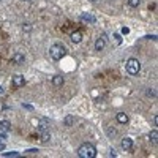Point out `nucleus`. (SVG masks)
<instances>
[{
    "instance_id": "obj_22",
    "label": "nucleus",
    "mask_w": 158,
    "mask_h": 158,
    "mask_svg": "<svg viewBox=\"0 0 158 158\" xmlns=\"http://www.w3.org/2000/svg\"><path fill=\"white\" fill-rule=\"evenodd\" d=\"M0 94H3V89L2 87H0Z\"/></svg>"
},
{
    "instance_id": "obj_19",
    "label": "nucleus",
    "mask_w": 158,
    "mask_h": 158,
    "mask_svg": "<svg viewBox=\"0 0 158 158\" xmlns=\"http://www.w3.org/2000/svg\"><path fill=\"white\" fill-rule=\"evenodd\" d=\"M122 33L128 35V33H130V29H128V27H123V29H122Z\"/></svg>"
},
{
    "instance_id": "obj_6",
    "label": "nucleus",
    "mask_w": 158,
    "mask_h": 158,
    "mask_svg": "<svg viewBox=\"0 0 158 158\" xmlns=\"http://www.w3.org/2000/svg\"><path fill=\"white\" fill-rule=\"evenodd\" d=\"M104 46H106V38L100 36V38L97 40V43H95V51H103Z\"/></svg>"
},
{
    "instance_id": "obj_18",
    "label": "nucleus",
    "mask_w": 158,
    "mask_h": 158,
    "mask_svg": "<svg viewBox=\"0 0 158 158\" xmlns=\"http://www.w3.org/2000/svg\"><path fill=\"white\" fill-rule=\"evenodd\" d=\"M114 38H117V43H118V44L122 43V38H120V35H118V33H115V35H114Z\"/></svg>"
},
{
    "instance_id": "obj_5",
    "label": "nucleus",
    "mask_w": 158,
    "mask_h": 158,
    "mask_svg": "<svg viewBox=\"0 0 158 158\" xmlns=\"http://www.w3.org/2000/svg\"><path fill=\"white\" fill-rule=\"evenodd\" d=\"M11 60H13V63H16V65H22V63H25V57L21 54V52H15Z\"/></svg>"
},
{
    "instance_id": "obj_3",
    "label": "nucleus",
    "mask_w": 158,
    "mask_h": 158,
    "mask_svg": "<svg viewBox=\"0 0 158 158\" xmlns=\"http://www.w3.org/2000/svg\"><path fill=\"white\" fill-rule=\"evenodd\" d=\"M125 68H127V73H128L130 76H136V74H139V71H141V63H139L138 59L131 57V59L127 60Z\"/></svg>"
},
{
    "instance_id": "obj_15",
    "label": "nucleus",
    "mask_w": 158,
    "mask_h": 158,
    "mask_svg": "<svg viewBox=\"0 0 158 158\" xmlns=\"http://www.w3.org/2000/svg\"><path fill=\"white\" fill-rule=\"evenodd\" d=\"M65 125H67V127H71L73 125V117L71 115H68L67 118H65Z\"/></svg>"
},
{
    "instance_id": "obj_8",
    "label": "nucleus",
    "mask_w": 158,
    "mask_h": 158,
    "mask_svg": "<svg viewBox=\"0 0 158 158\" xmlns=\"http://www.w3.org/2000/svg\"><path fill=\"white\" fill-rule=\"evenodd\" d=\"M71 41L76 43V44H77V43H81V41H82V35H81V32H73V33H71Z\"/></svg>"
},
{
    "instance_id": "obj_14",
    "label": "nucleus",
    "mask_w": 158,
    "mask_h": 158,
    "mask_svg": "<svg viewBox=\"0 0 158 158\" xmlns=\"http://www.w3.org/2000/svg\"><path fill=\"white\" fill-rule=\"evenodd\" d=\"M81 19H82V21H89V22H95V18H92L90 15H82Z\"/></svg>"
},
{
    "instance_id": "obj_10",
    "label": "nucleus",
    "mask_w": 158,
    "mask_h": 158,
    "mask_svg": "<svg viewBox=\"0 0 158 158\" xmlns=\"http://www.w3.org/2000/svg\"><path fill=\"white\" fill-rule=\"evenodd\" d=\"M10 128H11V123H10V120H2L0 122V131H10Z\"/></svg>"
},
{
    "instance_id": "obj_9",
    "label": "nucleus",
    "mask_w": 158,
    "mask_h": 158,
    "mask_svg": "<svg viewBox=\"0 0 158 158\" xmlns=\"http://www.w3.org/2000/svg\"><path fill=\"white\" fill-rule=\"evenodd\" d=\"M115 118H117L118 123H127V122H128V115H127L125 112H118V114L115 115Z\"/></svg>"
},
{
    "instance_id": "obj_24",
    "label": "nucleus",
    "mask_w": 158,
    "mask_h": 158,
    "mask_svg": "<svg viewBox=\"0 0 158 158\" xmlns=\"http://www.w3.org/2000/svg\"><path fill=\"white\" fill-rule=\"evenodd\" d=\"M25 2H29V0H25Z\"/></svg>"
},
{
    "instance_id": "obj_20",
    "label": "nucleus",
    "mask_w": 158,
    "mask_h": 158,
    "mask_svg": "<svg viewBox=\"0 0 158 158\" xmlns=\"http://www.w3.org/2000/svg\"><path fill=\"white\" fill-rule=\"evenodd\" d=\"M3 150H5V144L0 141V152H3Z\"/></svg>"
},
{
    "instance_id": "obj_7",
    "label": "nucleus",
    "mask_w": 158,
    "mask_h": 158,
    "mask_svg": "<svg viewBox=\"0 0 158 158\" xmlns=\"http://www.w3.org/2000/svg\"><path fill=\"white\" fill-rule=\"evenodd\" d=\"M122 147L125 150H130L131 147H133V139H131V138H123L122 139Z\"/></svg>"
},
{
    "instance_id": "obj_13",
    "label": "nucleus",
    "mask_w": 158,
    "mask_h": 158,
    "mask_svg": "<svg viewBox=\"0 0 158 158\" xmlns=\"http://www.w3.org/2000/svg\"><path fill=\"white\" fill-rule=\"evenodd\" d=\"M128 5H130L131 8H138V6L141 5V0H128Z\"/></svg>"
},
{
    "instance_id": "obj_2",
    "label": "nucleus",
    "mask_w": 158,
    "mask_h": 158,
    "mask_svg": "<svg viewBox=\"0 0 158 158\" xmlns=\"http://www.w3.org/2000/svg\"><path fill=\"white\" fill-rule=\"evenodd\" d=\"M49 54H51L52 60H60V59H63L65 56H67V48H65V44H62V43H56V44L51 46Z\"/></svg>"
},
{
    "instance_id": "obj_16",
    "label": "nucleus",
    "mask_w": 158,
    "mask_h": 158,
    "mask_svg": "<svg viewBox=\"0 0 158 158\" xmlns=\"http://www.w3.org/2000/svg\"><path fill=\"white\" fill-rule=\"evenodd\" d=\"M41 138H43V142H48V141H49V133H46V131H41Z\"/></svg>"
},
{
    "instance_id": "obj_21",
    "label": "nucleus",
    "mask_w": 158,
    "mask_h": 158,
    "mask_svg": "<svg viewBox=\"0 0 158 158\" xmlns=\"http://www.w3.org/2000/svg\"><path fill=\"white\" fill-rule=\"evenodd\" d=\"M156 123H158V117L155 115V117H153V125H156Z\"/></svg>"
},
{
    "instance_id": "obj_11",
    "label": "nucleus",
    "mask_w": 158,
    "mask_h": 158,
    "mask_svg": "<svg viewBox=\"0 0 158 158\" xmlns=\"http://www.w3.org/2000/svg\"><path fill=\"white\" fill-rule=\"evenodd\" d=\"M52 84H54L56 87L63 85V76H54V77H52Z\"/></svg>"
},
{
    "instance_id": "obj_17",
    "label": "nucleus",
    "mask_w": 158,
    "mask_h": 158,
    "mask_svg": "<svg viewBox=\"0 0 158 158\" xmlns=\"http://www.w3.org/2000/svg\"><path fill=\"white\" fill-rule=\"evenodd\" d=\"M2 155H3V156H19V153H18V152H13V153L10 152V153H2Z\"/></svg>"
},
{
    "instance_id": "obj_4",
    "label": "nucleus",
    "mask_w": 158,
    "mask_h": 158,
    "mask_svg": "<svg viewBox=\"0 0 158 158\" xmlns=\"http://www.w3.org/2000/svg\"><path fill=\"white\" fill-rule=\"evenodd\" d=\"M11 84H13V87H15V89H19V87L25 85V77L22 74H15V76H13V79H11Z\"/></svg>"
},
{
    "instance_id": "obj_1",
    "label": "nucleus",
    "mask_w": 158,
    "mask_h": 158,
    "mask_svg": "<svg viewBox=\"0 0 158 158\" xmlns=\"http://www.w3.org/2000/svg\"><path fill=\"white\" fill-rule=\"evenodd\" d=\"M77 155L81 158H95L97 156V149L94 144H89V142H84L79 146L77 149Z\"/></svg>"
},
{
    "instance_id": "obj_12",
    "label": "nucleus",
    "mask_w": 158,
    "mask_h": 158,
    "mask_svg": "<svg viewBox=\"0 0 158 158\" xmlns=\"http://www.w3.org/2000/svg\"><path fill=\"white\" fill-rule=\"evenodd\" d=\"M149 138H150V141L153 142V144H156L158 142V133H156V130H153L152 133L149 135Z\"/></svg>"
},
{
    "instance_id": "obj_23",
    "label": "nucleus",
    "mask_w": 158,
    "mask_h": 158,
    "mask_svg": "<svg viewBox=\"0 0 158 158\" xmlns=\"http://www.w3.org/2000/svg\"><path fill=\"white\" fill-rule=\"evenodd\" d=\"M90 2H97V0H90Z\"/></svg>"
}]
</instances>
